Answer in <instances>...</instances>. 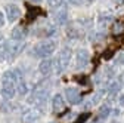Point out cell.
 <instances>
[{
	"instance_id": "1",
	"label": "cell",
	"mask_w": 124,
	"mask_h": 123,
	"mask_svg": "<svg viewBox=\"0 0 124 123\" xmlns=\"http://www.w3.org/2000/svg\"><path fill=\"white\" fill-rule=\"evenodd\" d=\"M56 49V43L52 42V40H46V42H41L39 44H36L34 48V53L40 58H47L49 55H52Z\"/></svg>"
},
{
	"instance_id": "2",
	"label": "cell",
	"mask_w": 124,
	"mask_h": 123,
	"mask_svg": "<svg viewBox=\"0 0 124 123\" xmlns=\"http://www.w3.org/2000/svg\"><path fill=\"white\" fill-rule=\"evenodd\" d=\"M70 61H71V49L70 48H64V49H61L59 51V55H58V59H56V65H58V73L61 71H64L68 64H70Z\"/></svg>"
},
{
	"instance_id": "3",
	"label": "cell",
	"mask_w": 124,
	"mask_h": 123,
	"mask_svg": "<svg viewBox=\"0 0 124 123\" xmlns=\"http://www.w3.org/2000/svg\"><path fill=\"white\" fill-rule=\"evenodd\" d=\"M21 17V9L16 5H8L6 6V18L9 22H15L18 21Z\"/></svg>"
},
{
	"instance_id": "4",
	"label": "cell",
	"mask_w": 124,
	"mask_h": 123,
	"mask_svg": "<svg viewBox=\"0 0 124 123\" xmlns=\"http://www.w3.org/2000/svg\"><path fill=\"white\" fill-rule=\"evenodd\" d=\"M65 97L68 99L70 104H78L81 101V95H80V90L77 88H67L65 89Z\"/></svg>"
},
{
	"instance_id": "5",
	"label": "cell",
	"mask_w": 124,
	"mask_h": 123,
	"mask_svg": "<svg viewBox=\"0 0 124 123\" xmlns=\"http://www.w3.org/2000/svg\"><path fill=\"white\" fill-rule=\"evenodd\" d=\"M52 107H53V111L55 113H61L65 110V102H64V98H62V95H55L53 99H52Z\"/></svg>"
},
{
	"instance_id": "6",
	"label": "cell",
	"mask_w": 124,
	"mask_h": 123,
	"mask_svg": "<svg viewBox=\"0 0 124 123\" xmlns=\"http://www.w3.org/2000/svg\"><path fill=\"white\" fill-rule=\"evenodd\" d=\"M90 59V55L86 49H80L77 52V67H81V65H87Z\"/></svg>"
},
{
	"instance_id": "7",
	"label": "cell",
	"mask_w": 124,
	"mask_h": 123,
	"mask_svg": "<svg viewBox=\"0 0 124 123\" xmlns=\"http://www.w3.org/2000/svg\"><path fill=\"white\" fill-rule=\"evenodd\" d=\"M10 37H12L13 42H21L25 37V30L22 27H15L12 30V33H10Z\"/></svg>"
},
{
	"instance_id": "8",
	"label": "cell",
	"mask_w": 124,
	"mask_h": 123,
	"mask_svg": "<svg viewBox=\"0 0 124 123\" xmlns=\"http://www.w3.org/2000/svg\"><path fill=\"white\" fill-rule=\"evenodd\" d=\"M52 65H53V61L52 59H43L40 65H39V70L41 74H49L52 71Z\"/></svg>"
},
{
	"instance_id": "9",
	"label": "cell",
	"mask_w": 124,
	"mask_h": 123,
	"mask_svg": "<svg viewBox=\"0 0 124 123\" xmlns=\"http://www.w3.org/2000/svg\"><path fill=\"white\" fill-rule=\"evenodd\" d=\"M55 19H56V22H58L59 25L65 24V22L68 21V12H67L65 9H61V10L55 15Z\"/></svg>"
},
{
	"instance_id": "10",
	"label": "cell",
	"mask_w": 124,
	"mask_h": 123,
	"mask_svg": "<svg viewBox=\"0 0 124 123\" xmlns=\"http://www.w3.org/2000/svg\"><path fill=\"white\" fill-rule=\"evenodd\" d=\"M118 89H120V85L117 82H112L109 86H108V94L114 95V94H117V92H118Z\"/></svg>"
},
{
	"instance_id": "11",
	"label": "cell",
	"mask_w": 124,
	"mask_h": 123,
	"mask_svg": "<svg viewBox=\"0 0 124 123\" xmlns=\"http://www.w3.org/2000/svg\"><path fill=\"white\" fill-rule=\"evenodd\" d=\"M109 111H111V108L108 105H103L102 108H101V113H99V116H101V119H105L106 116H109Z\"/></svg>"
},
{
	"instance_id": "12",
	"label": "cell",
	"mask_w": 124,
	"mask_h": 123,
	"mask_svg": "<svg viewBox=\"0 0 124 123\" xmlns=\"http://www.w3.org/2000/svg\"><path fill=\"white\" fill-rule=\"evenodd\" d=\"M37 119H39V116H37L36 113H31V114H28V116L24 117L25 123H31V122H34V120H37Z\"/></svg>"
},
{
	"instance_id": "13",
	"label": "cell",
	"mask_w": 124,
	"mask_h": 123,
	"mask_svg": "<svg viewBox=\"0 0 124 123\" xmlns=\"http://www.w3.org/2000/svg\"><path fill=\"white\" fill-rule=\"evenodd\" d=\"M123 30H124V25L121 24V22H117L115 25H114V33L117 34V33H123Z\"/></svg>"
},
{
	"instance_id": "14",
	"label": "cell",
	"mask_w": 124,
	"mask_h": 123,
	"mask_svg": "<svg viewBox=\"0 0 124 123\" xmlns=\"http://www.w3.org/2000/svg\"><path fill=\"white\" fill-rule=\"evenodd\" d=\"M64 2L68 3V5H72V6H78V5L83 3V0H64Z\"/></svg>"
},
{
	"instance_id": "15",
	"label": "cell",
	"mask_w": 124,
	"mask_h": 123,
	"mask_svg": "<svg viewBox=\"0 0 124 123\" xmlns=\"http://www.w3.org/2000/svg\"><path fill=\"white\" fill-rule=\"evenodd\" d=\"M5 25V15L3 12H0V27H3Z\"/></svg>"
},
{
	"instance_id": "16",
	"label": "cell",
	"mask_w": 124,
	"mask_h": 123,
	"mask_svg": "<svg viewBox=\"0 0 124 123\" xmlns=\"http://www.w3.org/2000/svg\"><path fill=\"white\" fill-rule=\"evenodd\" d=\"M118 64H124V52L118 56Z\"/></svg>"
},
{
	"instance_id": "17",
	"label": "cell",
	"mask_w": 124,
	"mask_h": 123,
	"mask_svg": "<svg viewBox=\"0 0 124 123\" xmlns=\"http://www.w3.org/2000/svg\"><path fill=\"white\" fill-rule=\"evenodd\" d=\"M5 58H6L5 51H0V62H2V61H5Z\"/></svg>"
},
{
	"instance_id": "18",
	"label": "cell",
	"mask_w": 124,
	"mask_h": 123,
	"mask_svg": "<svg viewBox=\"0 0 124 123\" xmlns=\"http://www.w3.org/2000/svg\"><path fill=\"white\" fill-rule=\"evenodd\" d=\"M118 102H120V105H124V94H123V95H120Z\"/></svg>"
},
{
	"instance_id": "19",
	"label": "cell",
	"mask_w": 124,
	"mask_h": 123,
	"mask_svg": "<svg viewBox=\"0 0 124 123\" xmlns=\"http://www.w3.org/2000/svg\"><path fill=\"white\" fill-rule=\"evenodd\" d=\"M47 2H49V5H52V6H53V5H56L58 0H47Z\"/></svg>"
},
{
	"instance_id": "20",
	"label": "cell",
	"mask_w": 124,
	"mask_h": 123,
	"mask_svg": "<svg viewBox=\"0 0 124 123\" xmlns=\"http://www.w3.org/2000/svg\"><path fill=\"white\" fill-rule=\"evenodd\" d=\"M31 2H34V3H40L41 0H31Z\"/></svg>"
},
{
	"instance_id": "21",
	"label": "cell",
	"mask_w": 124,
	"mask_h": 123,
	"mask_svg": "<svg viewBox=\"0 0 124 123\" xmlns=\"http://www.w3.org/2000/svg\"><path fill=\"white\" fill-rule=\"evenodd\" d=\"M2 39H3V36H2V33H0V40H2Z\"/></svg>"
},
{
	"instance_id": "22",
	"label": "cell",
	"mask_w": 124,
	"mask_h": 123,
	"mask_svg": "<svg viewBox=\"0 0 124 123\" xmlns=\"http://www.w3.org/2000/svg\"><path fill=\"white\" fill-rule=\"evenodd\" d=\"M111 123H117V122H111Z\"/></svg>"
}]
</instances>
